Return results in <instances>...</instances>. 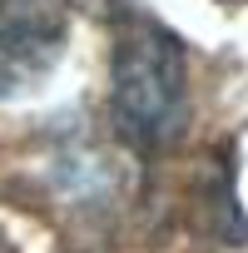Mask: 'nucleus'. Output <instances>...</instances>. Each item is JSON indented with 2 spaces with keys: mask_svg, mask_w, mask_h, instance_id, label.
Wrapping results in <instances>:
<instances>
[{
  "mask_svg": "<svg viewBox=\"0 0 248 253\" xmlns=\"http://www.w3.org/2000/svg\"><path fill=\"white\" fill-rule=\"evenodd\" d=\"M114 119L119 134L139 149H164L184 134L189 124V65L184 45L154 25V20H129L114 50Z\"/></svg>",
  "mask_w": 248,
  "mask_h": 253,
  "instance_id": "1",
  "label": "nucleus"
},
{
  "mask_svg": "<svg viewBox=\"0 0 248 253\" xmlns=\"http://www.w3.org/2000/svg\"><path fill=\"white\" fill-rule=\"evenodd\" d=\"M65 40V15L55 0H0V94L40 80Z\"/></svg>",
  "mask_w": 248,
  "mask_h": 253,
  "instance_id": "2",
  "label": "nucleus"
}]
</instances>
